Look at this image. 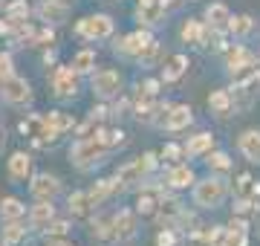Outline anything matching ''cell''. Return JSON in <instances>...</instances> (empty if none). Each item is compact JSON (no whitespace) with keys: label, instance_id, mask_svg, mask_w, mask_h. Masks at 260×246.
I'll list each match as a JSON object with an SVG mask.
<instances>
[{"label":"cell","instance_id":"cell-12","mask_svg":"<svg viewBox=\"0 0 260 246\" xmlns=\"http://www.w3.org/2000/svg\"><path fill=\"white\" fill-rule=\"evenodd\" d=\"M159 200H162V189H142L139 191V200H136V211H139L142 218H150V214H156L159 208Z\"/></svg>","mask_w":260,"mask_h":246},{"label":"cell","instance_id":"cell-35","mask_svg":"<svg viewBox=\"0 0 260 246\" xmlns=\"http://www.w3.org/2000/svg\"><path fill=\"white\" fill-rule=\"evenodd\" d=\"M249 243V235H246V232H240V229H225L223 232V243L220 246H246Z\"/></svg>","mask_w":260,"mask_h":246},{"label":"cell","instance_id":"cell-32","mask_svg":"<svg viewBox=\"0 0 260 246\" xmlns=\"http://www.w3.org/2000/svg\"><path fill=\"white\" fill-rule=\"evenodd\" d=\"M251 61H254V58H251V52H249V49H243V47L229 49V70H237V67L251 64Z\"/></svg>","mask_w":260,"mask_h":246},{"label":"cell","instance_id":"cell-40","mask_svg":"<svg viewBox=\"0 0 260 246\" xmlns=\"http://www.w3.org/2000/svg\"><path fill=\"white\" fill-rule=\"evenodd\" d=\"M47 232L52 237H61V235L70 232V223H67V220H55V223H49V226H47Z\"/></svg>","mask_w":260,"mask_h":246},{"label":"cell","instance_id":"cell-2","mask_svg":"<svg viewBox=\"0 0 260 246\" xmlns=\"http://www.w3.org/2000/svg\"><path fill=\"white\" fill-rule=\"evenodd\" d=\"M223 200H225V182L223 180H214V177H208V180L197 182V189H194V203H197V206L217 208Z\"/></svg>","mask_w":260,"mask_h":246},{"label":"cell","instance_id":"cell-45","mask_svg":"<svg viewBox=\"0 0 260 246\" xmlns=\"http://www.w3.org/2000/svg\"><path fill=\"white\" fill-rule=\"evenodd\" d=\"M0 142H3V128H0Z\"/></svg>","mask_w":260,"mask_h":246},{"label":"cell","instance_id":"cell-26","mask_svg":"<svg viewBox=\"0 0 260 246\" xmlns=\"http://www.w3.org/2000/svg\"><path fill=\"white\" fill-rule=\"evenodd\" d=\"M93 235L102 243H116V232H113V218H99L93 223Z\"/></svg>","mask_w":260,"mask_h":246},{"label":"cell","instance_id":"cell-21","mask_svg":"<svg viewBox=\"0 0 260 246\" xmlns=\"http://www.w3.org/2000/svg\"><path fill=\"white\" fill-rule=\"evenodd\" d=\"M116 186H119L116 180H99L93 189L87 191V200H90V206H93V208H95V206H102L104 200L110 197L113 191H116Z\"/></svg>","mask_w":260,"mask_h":246},{"label":"cell","instance_id":"cell-20","mask_svg":"<svg viewBox=\"0 0 260 246\" xmlns=\"http://www.w3.org/2000/svg\"><path fill=\"white\" fill-rule=\"evenodd\" d=\"M240 151L249 162H260V131H246L240 136Z\"/></svg>","mask_w":260,"mask_h":246},{"label":"cell","instance_id":"cell-11","mask_svg":"<svg viewBox=\"0 0 260 246\" xmlns=\"http://www.w3.org/2000/svg\"><path fill=\"white\" fill-rule=\"evenodd\" d=\"M113 232H116V240H130L136 235V214L121 208L119 214L113 218Z\"/></svg>","mask_w":260,"mask_h":246},{"label":"cell","instance_id":"cell-6","mask_svg":"<svg viewBox=\"0 0 260 246\" xmlns=\"http://www.w3.org/2000/svg\"><path fill=\"white\" fill-rule=\"evenodd\" d=\"M75 73L73 67H58L55 76H52V90H55L58 99H73L78 93V81H75Z\"/></svg>","mask_w":260,"mask_h":246},{"label":"cell","instance_id":"cell-14","mask_svg":"<svg viewBox=\"0 0 260 246\" xmlns=\"http://www.w3.org/2000/svg\"><path fill=\"white\" fill-rule=\"evenodd\" d=\"M67 15H70V3H64V0H44L41 3V18L49 23H64Z\"/></svg>","mask_w":260,"mask_h":246},{"label":"cell","instance_id":"cell-44","mask_svg":"<svg viewBox=\"0 0 260 246\" xmlns=\"http://www.w3.org/2000/svg\"><path fill=\"white\" fill-rule=\"evenodd\" d=\"M49 246H73V243H67V240H49Z\"/></svg>","mask_w":260,"mask_h":246},{"label":"cell","instance_id":"cell-41","mask_svg":"<svg viewBox=\"0 0 260 246\" xmlns=\"http://www.w3.org/2000/svg\"><path fill=\"white\" fill-rule=\"evenodd\" d=\"M156 246H177V235H174L171 229H165V232H159Z\"/></svg>","mask_w":260,"mask_h":246},{"label":"cell","instance_id":"cell-39","mask_svg":"<svg viewBox=\"0 0 260 246\" xmlns=\"http://www.w3.org/2000/svg\"><path fill=\"white\" fill-rule=\"evenodd\" d=\"M9 76H15V67H12V55H9V52H0V81H6Z\"/></svg>","mask_w":260,"mask_h":246},{"label":"cell","instance_id":"cell-42","mask_svg":"<svg viewBox=\"0 0 260 246\" xmlns=\"http://www.w3.org/2000/svg\"><path fill=\"white\" fill-rule=\"evenodd\" d=\"M179 153H182V148H179V145H165V151H162V157H165V160H177Z\"/></svg>","mask_w":260,"mask_h":246},{"label":"cell","instance_id":"cell-31","mask_svg":"<svg viewBox=\"0 0 260 246\" xmlns=\"http://www.w3.org/2000/svg\"><path fill=\"white\" fill-rule=\"evenodd\" d=\"M93 67H95V52H90V49H81V52L73 58V70L75 73H90Z\"/></svg>","mask_w":260,"mask_h":246},{"label":"cell","instance_id":"cell-29","mask_svg":"<svg viewBox=\"0 0 260 246\" xmlns=\"http://www.w3.org/2000/svg\"><path fill=\"white\" fill-rule=\"evenodd\" d=\"M23 203H20L18 197H3V203H0V214H3V220H20L23 218Z\"/></svg>","mask_w":260,"mask_h":246},{"label":"cell","instance_id":"cell-38","mask_svg":"<svg viewBox=\"0 0 260 246\" xmlns=\"http://www.w3.org/2000/svg\"><path fill=\"white\" fill-rule=\"evenodd\" d=\"M234 189H237V200H249V194L254 191V186H251V177H249V174H240Z\"/></svg>","mask_w":260,"mask_h":246},{"label":"cell","instance_id":"cell-43","mask_svg":"<svg viewBox=\"0 0 260 246\" xmlns=\"http://www.w3.org/2000/svg\"><path fill=\"white\" fill-rule=\"evenodd\" d=\"M142 90H145V93H150V96H156L159 93V81H145V84H142Z\"/></svg>","mask_w":260,"mask_h":246},{"label":"cell","instance_id":"cell-16","mask_svg":"<svg viewBox=\"0 0 260 246\" xmlns=\"http://www.w3.org/2000/svg\"><path fill=\"white\" fill-rule=\"evenodd\" d=\"M191 125V107L188 104H177V107H171L165 113V128L168 131H182Z\"/></svg>","mask_w":260,"mask_h":246},{"label":"cell","instance_id":"cell-47","mask_svg":"<svg viewBox=\"0 0 260 246\" xmlns=\"http://www.w3.org/2000/svg\"><path fill=\"white\" fill-rule=\"evenodd\" d=\"M0 6H3V0H0Z\"/></svg>","mask_w":260,"mask_h":246},{"label":"cell","instance_id":"cell-23","mask_svg":"<svg viewBox=\"0 0 260 246\" xmlns=\"http://www.w3.org/2000/svg\"><path fill=\"white\" fill-rule=\"evenodd\" d=\"M191 182H194V171L188 165H177V168L168 171V186L171 189H188Z\"/></svg>","mask_w":260,"mask_h":246},{"label":"cell","instance_id":"cell-34","mask_svg":"<svg viewBox=\"0 0 260 246\" xmlns=\"http://www.w3.org/2000/svg\"><path fill=\"white\" fill-rule=\"evenodd\" d=\"M251 26H254V20L249 18V15H240V18H229V29H232L234 35H249Z\"/></svg>","mask_w":260,"mask_h":246},{"label":"cell","instance_id":"cell-46","mask_svg":"<svg viewBox=\"0 0 260 246\" xmlns=\"http://www.w3.org/2000/svg\"><path fill=\"white\" fill-rule=\"evenodd\" d=\"M162 3H165V6H168V3H174V0H162Z\"/></svg>","mask_w":260,"mask_h":246},{"label":"cell","instance_id":"cell-1","mask_svg":"<svg viewBox=\"0 0 260 246\" xmlns=\"http://www.w3.org/2000/svg\"><path fill=\"white\" fill-rule=\"evenodd\" d=\"M153 165H156V153H145L139 160L121 165V168L116 171V182H121V186H136V182H142L150 171H153Z\"/></svg>","mask_w":260,"mask_h":246},{"label":"cell","instance_id":"cell-24","mask_svg":"<svg viewBox=\"0 0 260 246\" xmlns=\"http://www.w3.org/2000/svg\"><path fill=\"white\" fill-rule=\"evenodd\" d=\"M205 18H208V26L211 29H223V26H229V9H225L223 3H211L208 9H205Z\"/></svg>","mask_w":260,"mask_h":246},{"label":"cell","instance_id":"cell-7","mask_svg":"<svg viewBox=\"0 0 260 246\" xmlns=\"http://www.w3.org/2000/svg\"><path fill=\"white\" fill-rule=\"evenodd\" d=\"M182 41L191 44V47L205 49L208 41H211V26H208V23H200V20H185V26H182Z\"/></svg>","mask_w":260,"mask_h":246},{"label":"cell","instance_id":"cell-17","mask_svg":"<svg viewBox=\"0 0 260 246\" xmlns=\"http://www.w3.org/2000/svg\"><path fill=\"white\" fill-rule=\"evenodd\" d=\"M148 41H150L148 32H133V35H127V38H121L116 44V52H121V55H139Z\"/></svg>","mask_w":260,"mask_h":246},{"label":"cell","instance_id":"cell-22","mask_svg":"<svg viewBox=\"0 0 260 246\" xmlns=\"http://www.w3.org/2000/svg\"><path fill=\"white\" fill-rule=\"evenodd\" d=\"M159 214H162V220H179L182 214H185V208H182V203H179L177 197H168V194H162V200H159Z\"/></svg>","mask_w":260,"mask_h":246},{"label":"cell","instance_id":"cell-28","mask_svg":"<svg viewBox=\"0 0 260 246\" xmlns=\"http://www.w3.org/2000/svg\"><path fill=\"white\" fill-rule=\"evenodd\" d=\"M211 145H214V136H211V133H197L194 139L185 145V153H188V157H200V153L211 151Z\"/></svg>","mask_w":260,"mask_h":246},{"label":"cell","instance_id":"cell-8","mask_svg":"<svg viewBox=\"0 0 260 246\" xmlns=\"http://www.w3.org/2000/svg\"><path fill=\"white\" fill-rule=\"evenodd\" d=\"M121 87V76L119 73H113V70H102V73H95L93 76V93L102 96V99H110V96L119 93Z\"/></svg>","mask_w":260,"mask_h":246},{"label":"cell","instance_id":"cell-3","mask_svg":"<svg viewBox=\"0 0 260 246\" xmlns=\"http://www.w3.org/2000/svg\"><path fill=\"white\" fill-rule=\"evenodd\" d=\"M104 151H107V148H104V142L93 133V136H87V139H78V142L70 148V160H73L75 165H81V168H84V165H90V162L99 160Z\"/></svg>","mask_w":260,"mask_h":246},{"label":"cell","instance_id":"cell-25","mask_svg":"<svg viewBox=\"0 0 260 246\" xmlns=\"http://www.w3.org/2000/svg\"><path fill=\"white\" fill-rule=\"evenodd\" d=\"M185 70H188V58L185 55H171L165 61V81H177V78H182Z\"/></svg>","mask_w":260,"mask_h":246},{"label":"cell","instance_id":"cell-15","mask_svg":"<svg viewBox=\"0 0 260 246\" xmlns=\"http://www.w3.org/2000/svg\"><path fill=\"white\" fill-rule=\"evenodd\" d=\"M44 125H47V133H49V139H58L61 133H67V131H73V116H67V113H49V116H44Z\"/></svg>","mask_w":260,"mask_h":246},{"label":"cell","instance_id":"cell-13","mask_svg":"<svg viewBox=\"0 0 260 246\" xmlns=\"http://www.w3.org/2000/svg\"><path fill=\"white\" fill-rule=\"evenodd\" d=\"M20 131L26 133V136H32L35 145L52 142V139H49V133H47V125H44V116H29V119H23V122H20Z\"/></svg>","mask_w":260,"mask_h":246},{"label":"cell","instance_id":"cell-5","mask_svg":"<svg viewBox=\"0 0 260 246\" xmlns=\"http://www.w3.org/2000/svg\"><path fill=\"white\" fill-rule=\"evenodd\" d=\"M0 99L6 104H26L32 99L29 81L26 78H18V76H9L6 81H0Z\"/></svg>","mask_w":260,"mask_h":246},{"label":"cell","instance_id":"cell-19","mask_svg":"<svg viewBox=\"0 0 260 246\" xmlns=\"http://www.w3.org/2000/svg\"><path fill=\"white\" fill-rule=\"evenodd\" d=\"M29 171H32V160H29L23 151L18 153H12V160H9V177L15 182H23L29 177Z\"/></svg>","mask_w":260,"mask_h":246},{"label":"cell","instance_id":"cell-37","mask_svg":"<svg viewBox=\"0 0 260 246\" xmlns=\"http://www.w3.org/2000/svg\"><path fill=\"white\" fill-rule=\"evenodd\" d=\"M156 55H159V41H153V38H150L148 44L142 47V52H139L136 58H139L142 64H153V61H156Z\"/></svg>","mask_w":260,"mask_h":246},{"label":"cell","instance_id":"cell-18","mask_svg":"<svg viewBox=\"0 0 260 246\" xmlns=\"http://www.w3.org/2000/svg\"><path fill=\"white\" fill-rule=\"evenodd\" d=\"M136 15H139V20H145L148 26H153V23H159L162 15H165V3H162V0H142Z\"/></svg>","mask_w":260,"mask_h":246},{"label":"cell","instance_id":"cell-36","mask_svg":"<svg viewBox=\"0 0 260 246\" xmlns=\"http://www.w3.org/2000/svg\"><path fill=\"white\" fill-rule=\"evenodd\" d=\"M208 168H214V171H229L232 168V160H229V153H223V151H214V153H208Z\"/></svg>","mask_w":260,"mask_h":246},{"label":"cell","instance_id":"cell-27","mask_svg":"<svg viewBox=\"0 0 260 246\" xmlns=\"http://www.w3.org/2000/svg\"><path fill=\"white\" fill-rule=\"evenodd\" d=\"M208 104H211V110L217 116H229V113H232V104L234 102H232V96L225 93V90H214L211 99H208Z\"/></svg>","mask_w":260,"mask_h":246},{"label":"cell","instance_id":"cell-4","mask_svg":"<svg viewBox=\"0 0 260 246\" xmlns=\"http://www.w3.org/2000/svg\"><path fill=\"white\" fill-rule=\"evenodd\" d=\"M75 32H78L81 38H90V41L107 38V35H113V20L107 18V15H90V18L78 20Z\"/></svg>","mask_w":260,"mask_h":246},{"label":"cell","instance_id":"cell-10","mask_svg":"<svg viewBox=\"0 0 260 246\" xmlns=\"http://www.w3.org/2000/svg\"><path fill=\"white\" fill-rule=\"evenodd\" d=\"M58 191H61V182L55 177H49V174H38L32 180V197L35 200H52Z\"/></svg>","mask_w":260,"mask_h":246},{"label":"cell","instance_id":"cell-9","mask_svg":"<svg viewBox=\"0 0 260 246\" xmlns=\"http://www.w3.org/2000/svg\"><path fill=\"white\" fill-rule=\"evenodd\" d=\"M55 220V208H52V200H38V206L29 211V226L35 232H47V226Z\"/></svg>","mask_w":260,"mask_h":246},{"label":"cell","instance_id":"cell-30","mask_svg":"<svg viewBox=\"0 0 260 246\" xmlns=\"http://www.w3.org/2000/svg\"><path fill=\"white\" fill-rule=\"evenodd\" d=\"M23 235H26V229L20 226L18 220H9V226L3 229V246H15L23 240Z\"/></svg>","mask_w":260,"mask_h":246},{"label":"cell","instance_id":"cell-33","mask_svg":"<svg viewBox=\"0 0 260 246\" xmlns=\"http://www.w3.org/2000/svg\"><path fill=\"white\" fill-rule=\"evenodd\" d=\"M90 208H93V206H90V200H87V191H78V194H73V197H70V211H73V214L84 218Z\"/></svg>","mask_w":260,"mask_h":246}]
</instances>
